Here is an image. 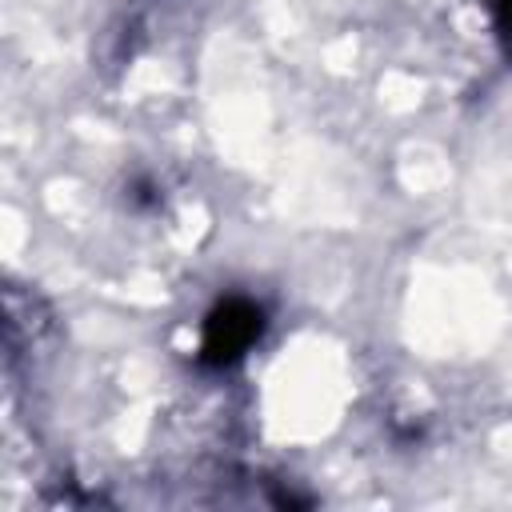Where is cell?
<instances>
[{"label": "cell", "mask_w": 512, "mask_h": 512, "mask_svg": "<svg viewBox=\"0 0 512 512\" xmlns=\"http://www.w3.org/2000/svg\"><path fill=\"white\" fill-rule=\"evenodd\" d=\"M496 24H500V36L512 52V0H496Z\"/></svg>", "instance_id": "2"}, {"label": "cell", "mask_w": 512, "mask_h": 512, "mask_svg": "<svg viewBox=\"0 0 512 512\" xmlns=\"http://www.w3.org/2000/svg\"><path fill=\"white\" fill-rule=\"evenodd\" d=\"M264 320H260V308L244 304V300H228L220 304L212 316H208V328H204V360L208 364H228L236 356L248 352V344L260 336Z\"/></svg>", "instance_id": "1"}]
</instances>
